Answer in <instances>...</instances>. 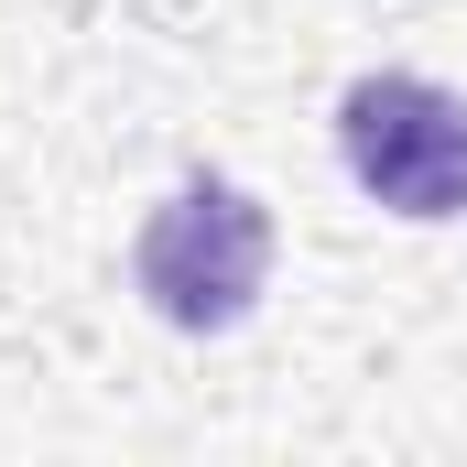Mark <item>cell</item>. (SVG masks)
<instances>
[{"label": "cell", "instance_id": "obj_1", "mask_svg": "<svg viewBox=\"0 0 467 467\" xmlns=\"http://www.w3.org/2000/svg\"><path fill=\"white\" fill-rule=\"evenodd\" d=\"M130 283H141V305L174 337H229V327H250V305L272 283V207L250 185H229V174H185L141 218V239H130Z\"/></svg>", "mask_w": 467, "mask_h": 467}, {"label": "cell", "instance_id": "obj_2", "mask_svg": "<svg viewBox=\"0 0 467 467\" xmlns=\"http://www.w3.org/2000/svg\"><path fill=\"white\" fill-rule=\"evenodd\" d=\"M337 152H348V185L369 207L413 218V229H446L467 218V99L413 77V66H369L337 99Z\"/></svg>", "mask_w": 467, "mask_h": 467}]
</instances>
